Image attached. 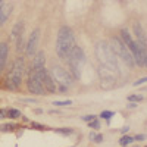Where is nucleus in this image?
<instances>
[{
	"label": "nucleus",
	"instance_id": "obj_1",
	"mask_svg": "<svg viewBox=\"0 0 147 147\" xmlns=\"http://www.w3.org/2000/svg\"><path fill=\"white\" fill-rule=\"evenodd\" d=\"M75 37L74 31L69 27H60L57 32V40H56V53L60 59H68L71 52L75 47Z\"/></svg>",
	"mask_w": 147,
	"mask_h": 147
},
{
	"label": "nucleus",
	"instance_id": "obj_2",
	"mask_svg": "<svg viewBox=\"0 0 147 147\" xmlns=\"http://www.w3.org/2000/svg\"><path fill=\"white\" fill-rule=\"evenodd\" d=\"M96 56H97V59H99V63L102 66H106L107 69L118 74V71H119L118 59H116V55L113 53V50H112V47H110L109 43H106V41L97 43V46H96Z\"/></svg>",
	"mask_w": 147,
	"mask_h": 147
},
{
	"label": "nucleus",
	"instance_id": "obj_3",
	"mask_svg": "<svg viewBox=\"0 0 147 147\" xmlns=\"http://www.w3.org/2000/svg\"><path fill=\"white\" fill-rule=\"evenodd\" d=\"M66 60L69 63V68H71V71L74 74V77H75V78H81V71H82V66L85 65V56H84L82 49L75 46Z\"/></svg>",
	"mask_w": 147,
	"mask_h": 147
},
{
	"label": "nucleus",
	"instance_id": "obj_4",
	"mask_svg": "<svg viewBox=\"0 0 147 147\" xmlns=\"http://www.w3.org/2000/svg\"><path fill=\"white\" fill-rule=\"evenodd\" d=\"M110 47H112L113 53H115L127 66L132 68L134 65H136V63H134V57H132L131 52L128 50V47L122 43V40H119L118 37H113V38H112V41H110Z\"/></svg>",
	"mask_w": 147,
	"mask_h": 147
},
{
	"label": "nucleus",
	"instance_id": "obj_5",
	"mask_svg": "<svg viewBox=\"0 0 147 147\" xmlns=\"http://www.w3.org/2000/svg\"><path fill=\"white\" fill-rule=\"evenodd\" d=\"M24 59L22 57H18L15 60L13 66H12L9 75H7V87L10 90H16L21 82H22V75H24Z\"/></svg>",
	"mask_w": 147,
	"mask_h": 147
},
{
	"label": "nucleus",
	"instance_id": "obj_6",
	"mask_svg": "<svg viewBox=\"0 0 147 147\" xmlns=\"http://www.w3.org/2000/svg\"><path fill=\"white\" fill-rule=\"evenodd\" d=\"M52 77L53 80L60 84V88L65 90L68 87H71L72 85V77H71V74L68 71H65L63 68H60V66H53L52 69Z\"/></svg>",
	"mask_w": 147,
	"mask_h": 147
},
{
	"label": "nucleus",
	"instance_id": "obj_7",
	"mask_svg": "<svg viewBox=\"0 0 147 147\" xmlns=\"http://www.w3.org/2000/svg\"><path fill=\"white\" fill-rule=\"evenodd\" d=\"M99 77H100V82L103 85V88H110L113 87L116 82V72L107 69L106 66H99Z\"/></svg>",
	"mask_w": 147,
	"mask_h": 147
},
{
	"label": "nucleus",
	"instance_id": "obj_8",
	"mask_svg": "<svg viewBox=\"0 0 147 147\" xmlns=\"http://www.w3.org/2000/svg\"><path fill=\"white\" fill-rule=\"evenodd\" d=\"M38 41H40V30L35 28L31 34H30V38L27 41V46H25V53L27 56H34L35 52H37V47H38Z\"/></svg>",
	"mask_w": 147,
	"mask_h": 147
},
{
	"label": "nucleus",
	"instance_id": "obj_9",
	"mask_svg": "<svg viewBox=\"0 0 147 147\" xmlns=\"http://www.w3.org/2000/svg\"><path fill=\"white\" fill-rule=\"evenodd\" d=\"M27 87H28V90H30V93H32V94H46V90H44V87H43V82L35 77V74L31 71V74H30V77H28V81H27Z\"/></svg>",
	"mask_w": 147,
	"mask_h": 147
},
{
	"label": "nucleus",
	"instance_id": "obj_10",
	"mask_svg": "<svg viewBox=\"0 0 147 147\" xmlns=\"http://www.w3.org/2000/svg\"><path fill=\"white\" fill-rule=\"evenodd\" d=\"M134 34H136V38L138 40V46H141V47H147V38H146V34H144V31H143V28H141V25L138 22H136L134 24Z\"/></svg>",
	"mask_w": 147,
	"mask_h": 147
},
{
	"label": "nucleus",
	"instance_id": "obj_11",
	"mask_svg": "<svg viewBox=\"0 0 147 147\" xmlns=\"http://www.w3.org/2000/svg\"><path fill=\"white\" fill-rule=\"evenodd\" d=\"M12 10H13V6H12L10 3H6V5H3L2 7H0V27L6 24V21L9 19V16L12 13Z\"/></svg>",
	"mask_w": 147,
	"mask_h": 147
},
{
	"label": "nucleus",
	"instance_id": "obj_12",
	"mask_svg": "<svg viewBox=\"0 0 147 147\" xmlns=\"http://www.w3.org/2000/svg\"><path fill=\"white\" fill-rule=\"evenodd\" d=\"M7 55H9V46H7V43H0V72L3 71V68L6 65Z\"/></svg>",
	"mask_w": 147,
	"mask_h": 147
},
{
	"label": "nucleus",
	"instance_id": "obj_13",
	"mask_svg": "<svg viewBox=\"0 0 147 147\" xmlns=\"http://www.w3.org/2000/svg\"><path fill=\"white\" fill-rule=\"evenodd\" d=\"M44 63H46V56H44L43 52H38V53L34 56V60H32V69L44 68Z\"/></svg>",
	"mask_w": 147,
	"mask_h": 147
},
{
	"label": "nucleus",
	"instance_id": "obj_14",
	"mask_svg": "<svg viewBox=\"0 0 147 147\" xmlns=\"http://www.w3.org/2000/svg\"><path fill=\"white\" fill-rule=\"evenodd\" d=\"M43 87H44V90L49 91V93H55V91H56V85H55V82H53V78L49 75V74H46V77H44V80H43Z\"/></svg>",
	"mask_w": 147,
	"mask_h": 147
},
{
	"label": "nucleus",
	"instance_id": "obj_15",
	"mask_svg": "<svg viewBox=\"0 0 147 147\" xmlns=\"http://www.w3.org/2000/svg\"><path fill=\"white\" fill-rule=\"evenodd\" d=\"M22 30H24V22H18L16 24V25L13 27V30H12V38H13V40H16L18 38V37L22 34Z\"/></svg>",
	"mask_w": 147,
	"mask_h": 147
},
{
	"label": "nucleus",
	"instance_id": "obj_16",
	"mask_svg": "<svg viewBox=\"0 0 147 147\" xmlns=\"http://www.w3.org/2000/svg\"><path fill=\"white\" fill-rule=\"evenodd\" d=\"M7 115H9V118H12V119H18V118H21V112L18 109H10L9 112H7Z\"/></svg>",
	"mask_w": 147,
	"mask_h": 147
},
{
	"label": "nucleus",
	"instance_id": "obj_17",
	"mask_svg": "<svg viewBox=\"0 0 147 147\" xmlns=\"http://www.w3.org/2000/svg\"><path fill=\"white\" fill-rule=\"evenodd\" d=\"M131 141H134V138H132V137L125 136V137H122V138L119 140V144H121V146H127V144H129Z\"/></svg>",
	"mask_w": 147,
	"mask_h": 147
},
{
	"label": "nucleus",
	"instance_id": "obj_18",
	"mask_svg": "<svg viewBox=\"0 0 147 147\" xmlns=\"http://www.w3.org/2000/svg\"><path fill=\"white\" fill-rule=\"evenodd\" d=\"M90 138H91V140H94L96 143H102V141H103V136H102V134L96 136L94 132H91V134H90Z\"/></svg>",
	"mask_w": 147,
	"mask_h": 147
},
{
	"label": "nucleus",
	"instance_id": "obj_19",
	"mask_svg": "<svg viewBox=\"0 0 147 147\" xmlns=\"http://www.w3.org/2000/svg\"><path fill=\"white\" fill-rule=\"evenodd\" d=\"M56 132H59V134H66V136H69V134H72L74 131H72L71 128H59V129H56Z\"/></svg>",
	"mask_w": 147,
	"mask_h": 147
},
{
	"label": "nucleus",
	"instance_id": "obj_20",
	"mask_svg": "<svg viewBox=\"0 0 147 147\" xmlns=\"http://www.w3.org/2000/svg\"><path fill=\"white\" fill-rule=\"evenodd\" d=\"M53 105H55V106H69V105H72V102H71V100H65V102H55Z\"/></svg>",
	"mask_w": 147,
	"mask_h": 147
},
{
	"label": "nucleus",
	"instance_id": "obj_21",
	"mask_svg": "<svg viewBox=\"0 0 147 147\" xmlns=\"http://www.w3.org/2000/svg\"><path fill=\"white\" fill-rule=\"evenodd\" d=\"M112 116H113V112H109V110H106V112H103L100 115V118H105V119H110Z\"/></svg>",
	"mask_w": 147,
	"mask_h": 147
},
{
	"label": "nucleus",
	"instance_id": "obj_22",
	"mask_svg": "<svg viewBox=\"0 0 147 147\" xmlns=\"http://www.w3.org/2000/svg\"><path fill=\"white\" fill-rule=\"evenodd\" d=\"M128 99H129L131 102H141V100H143V96H129Z\"/></svg>",
	"mask_w": 147,
	"mask_h": 147
},
{
	"label": "nucleus",
	"instance_id": "obj_23",
	"mask_svg": "<svg viewBox=\"0 0 147 147\" xmlns=\"http://www.w3.org/2000/svg\"><path fill=\"white\" fill-rule=\"evenodd\" d=\"M94 119H96L94 115H85V116H82V121H85V122H91Z\"/></svg>",
	"mask_w": 147,
	"mask_h": 147
},
{
	"label": "nucleus",
	"instance_id": "obj_24",
	"mask_svg": "<svg viewBox=\"0 0 147 147\" xmlns=\"http://www.w3.org/2000/svg\"><path fill=\"white\" fill-rule=\"evenodd\" d=\"M12 128H15V127L10 125V124H6V125H2V127H0V129H2V131H12Z\"/></svg>",
	"mask_w": 147,
	"mask_h": 147
},
{
	"label": "nucleus",
	"instance_id": "obj_25",
	"mask_svg": "<svg viewBox=\"0 0 147 147\" xmlns=\"http://www.w3.org/2000/svg\"><path fill=\"white\" fill-rule=\"evenodd\" d=\"M144 82H147V77H144V78L136 81V82H134V87H138V85H141V84H144Z\"/></svg>",
	"mask_w": 147,
	"mask_h": 147
},
{
	"label": "nucleus",
	"instance_id": "obj_26",
	"mask_svg": "<svg viewBox=\"0 0 147 147\" xmlns=\"http://www.w3.org/2000/svg\"><path fill=\"white\" fill-rule=\"evenodd\" d=\"M90 127H93V128H99L100 125H99V122H96V119H94V121L90 122Z\"/></svg>",
	"mask_w": 147,
	"mask_h": 147
},
{
	"label": "nucleus",
	"instance_id": "obj_27",
	"mask_svg": "<svg viewBox=\"0 0 147 147\" xmlns=\"http://www.w3.org/2000/svg\"><path fill=\"white\" fill-rule=\"evenodd\" d=\"M6 118V110H0V119H5Z\"/></svg>",
	"mask_w": 147,
	"mask_h": 147
},
{
	"label": "nucleus",
	"instance_id": "obj_28",
	"mask_svg": "<svg viewBox=\"0 0 147 147\" xmlns=\"http://www.w3.org/2000/svg\"><path fill=\"white\" fill-rule=\"evenodd\" d=\"M146 137L144 136H136V138H134V140H144Z\"/></svg>",
	"mask_w": 147,
	"mask_h": 147
},
{
	"label": "nucleus",
	"instance_id": "obj_29",
	"mask_svg": "<svg viewBox=\"0 0 147 147\" xmlns=\"http://www.w3.org/2000/svg\"><path fill=\"white\" fill-rule=\"evenodd\" d=\"M128 107H129V109H134V107H137V105H136V103H129Z\"/></svg>",
	"mask_w": 147,
	"mask_h": 147
},
{
	"label": "nucleus",
	"instance_id": "obj_30",
	"mask_svg": "<svg viewBox=\"0 0 147 147\" xmlns=\"http://www.w3.org/2000/svg\"><path fill=\"white\" fill-rule=\"evenodd\" d=\"M128 129H129V128H128V127H125V128H124V129H121V132H122V134H125V132H127V131H128Z\"/></svg>",
	"mask_w": 147,
	"mask_h": 147
},
{
	"label": "nucleus",
	"instance_id": "obj_31",
	"mask_svg": "<svg viewBox=\"0 0 147 147\" xmlns=\"http://www.w3.org/2000/svg\"><path fill=\"white\" fill-rule=\"evenodd\" d=\"M3 5H5V3H3V0H0V7H2Z\"/></svg>",
	"mask_w": 147,
	"mask_h": 147
}]
</instances>
